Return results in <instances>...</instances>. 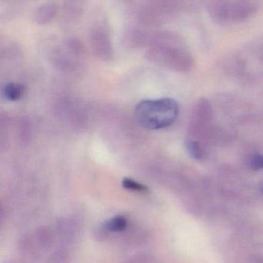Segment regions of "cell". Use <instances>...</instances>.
<instances>
[{
    "label": "cell",
    "mask_w": 263,
    "mask_h": 263,
    "mask_svg": "<svg viewBox=\"0 0 263 263\" xmlns=\"http://www.w3.org/2000/svg\"><path fill=\"white\" fill-rule=\"evenodd\" d=\"M250 165L253 170H261L263 168V156L256 155L252 157L250 160Z\"/></svg>",
    "instance_id": "ac0fdd59"
},
{
    "label": "cell",
    "mask_w": 263,
    "mask_h": 263,
    "mask_svg": "<svg viewBox=\"0 0 263 263\" xmlns=\"http://www.w3.org/2000/svg\"><path fill=\"white\" fill-rule=\"evenodd\" d=\"M122 186L125 190H129L131 192H135L139 193H147L148 192V189L143 184L140 183L134 179H130V178H125L122 180Z\"/></svg>",
    "instance_id": "9a60e30c"
},
{
    "label": "cell",
    "mask_w": 263,
    "mask_h": 263,
    "mask_svg": "<svg viewBox=\"0 0 263 263\" xmlns=\"http://www.w3.org/2000/svg\"><path fill=\"white\" fill-rule=\"evenodd\" d=\"M87 0H64L63 12L65 18L71 23H77L84 15Z\"/></svg>",
    "instance_id": "ba28073f"
},
{
    "label": "cell",
    "mask_w": 263,
    "mask_h": 263,
    "mask_svg": "<svg viewBox=\"0 0 263 263\" xmlns=\"http://www.w3.org/2000/svg\"><path fill=\"white\" fill-rule=\"evenodd\" d=\"M88 40L93 54L98 60L112 61L114 57V45L109 29L105 25H94L90 29Z\"/></svg>",
    "instance_id": "3957f363"
},
{
    "label": "cell",
    "mask_w": 263,
    "mask_h": 263,
    "mask_svg": "<svg viewBox=\"0 0 263 263\" xmlns=\"http://www.w3.org/2000/svg\"><path fill=\"white\" fill-rule=\"evenodd\" d=\"M124 41L130 47L143 48L148 46V30L137 26H131L125 30Z\"/></svg>",
    "instance_id": "30bf717a"
},
{
    "label": "cell",
    "mask_w": 263,
    "mask_h": 263,
    "mask_svg": "<svg viewBox=\"0 0 263 263\" xmlns=\"http://www.w3.org/2000/svg\"><path fill=\"white\" fill-rule=\"evenodd\" d=\"M254 12V6L249 0H236L232 3L230 22L241 23L247 21Z\"/></svg>",
    "instance_id": "9c48e42d"
},
{
    "label": "cell",
    "mask_w": 263,
    "mask_h": 263,
    "mask_svg": "<svg viewBox=\"0 0 263 263\" xmlns=\"http://www.w3.org/2000/svg\"><path fill=\"white\" fill-rule=\"evenodd\" d=\"M24 86L19 83H9L3 88V95L9 101L20 100L24 93Z\"/></svg>",
    "instance_id": "7c38bea8"
},
{
    "label": "cell",
    "mask_w": 263,
    "mask_h": 263,
    "mask_svg": "<svg viewBox=\"0 0 263 263\" xmlns=\"http://www.w3.org/2000/svg\"><path fill=\"white\" fill-rule=\"evenodd\" d=\"M64 46L75 57H81L84 54V46L78 37H69L65 42Z\"/></svg>",
    "instance_id": "5bb4252c"
},
{
    "label": "cell",
    "mask_w": 263,
    "mask_h": 263,
    "mask_svg": "<svg viewBox=\"0 0 263 263\" xmlns=\"http://www.w3.org/2000/svg\"><path fill=\"white\" fill-rule=\"evenodd\" d=\"M148 233L144 230H134L127 235L125 243L128 247H137L143 245L148 240Z\"/></svg>",
    "instance_id": "4fadbf2b"
},
{
    "label": "cell",
    "mask_w": 263,
    "mask_h": 263,
    "mask_svg": "<svg viewBox=\"0 0 263 263\" xmlns=\"http://www.w3.org/2000/svg\"><path fill=\"white\" fill-rule=\"evenodd\" d=\"M231 0H205V7L213 23L224 26L230 22Z\"/></svg>",
    "instance_id": "5b68a950"
},
{
    "label": "cell",
    "mask_w": 263,
    "mask_h": 263,
    "mask_svg": "<svg viewBox=\"0 0 263 263\" xmlns=\"http://www.w3.org/2000/svg\"><path fill=\"white\" fill-rule=\"evenodd\" d=\"M128 224V219L125 216H117L105 222L100 228L106 235L110 233H120L126 230Z\"/></svg>",
    "instance_id": "8fae6325"
},
{
    "label": "cell",
    "mask_w": 263,
    "mask_h": 263,
    "mask_svg": "<svg viewBox=\"0 0 263 263\" xmlns=\"http://www.w3.org/2000/svg\"><path fill=\"white\" fill-rule=\"evenodd\" d=\"M54 232L46 227H40L24 239V247L27 250L45 251L50 248L54 243Z\"/></svg>",
    "instance_id": "277c9868"
},
{
    "label": "cell",
    "mask_w": 263,
    "mask_h": 263,
    "mask_svg": "<svg viewBox=\"0 0 263 263\" xmlns=\"http://www.w3.org/2000/svg\"><path fill=\"white\" fill-rule=\"evenodd\" d=\"M60 12V7L55 2H47L39 6L34 11L32 18L39 26H45L54 21Z\"/></svg>",
    "instance_id": "8992f818"
},
{
    "label": "cell",
    "mask_w": 263,
    "mask_h": 263,
    "mask_svg": "<svg viewBox=\"0 0 263 263\" xmlns=\"http://www.w3.org/2000/svg\"><path fill=\"white\" fill-rule=\"evenodd\" d=\"M78 233V225L74 219L65 218L57 222L55 233L63 243H72L77 238Z\"/></svg>",
    "instance_id": "52a82bcc"
},
{
    "label": "cell",
    "mask_w": 263,
    "mask_h": 263,
    "mask_svg": "<svg viewBox=\"0 0 263 263\" xmlns=\"http://www.w3.org/2000/svg\"><path fill=\"white\" fill-rule=\"evenodd\" d=\"M152 260V257L149 255L138 254L130 258L124 263H151Z\"/></svg>",
    "instance_id": "e0dca14e"
},
{
    "label": "cell",
    "mask_w": 263,
    "mask_h": 263,
    "mask_svg": "<svg viewBox=\"0 0 263 263\" xmlns=\"http://www.w3.org/2000/svg\"><path fill=\"white\" fill-rule=\"evenodd\" d=\"M262 193H263V188H262Z\"/></svg>",
    "instance_id": "ffe728a7"
},
{
    "label": "cell",
    "mask_w": 263,
    "mask_h": 263,
    "mask_svg": "<svg viewBox=\"0 0 263 263\" xmlns=\"http://www.w3.org/2000/svg\"><path fill=\"white\" fill-rule=\"evenodd\" d=\"M124 2H125V3H129V2L133 1V0H123Z\"/></svg>",
    "instance_id": "d6986e66"
},
{
    "label": "cell",
    "mask_w": 263,
    "mask_h": 263,
    "mask_svg": "<svg viewBox=\"0 0 263 263\" xmlns=\"http://www.w3.org/2000/svg\"><path fill=\"white\" fill-rule=\"evenodd\" d=\"M145 55L153 63L176 70H188L193 65L192 57L183 47L182 37L171 31L161 30L155 43L148 47Z\"/></svg>",
    "instance_id": "6da1fadb"
},
{
    "label": "cell",
    "mask_w": 263,
    "mask_h": 263,
    "mask_svg": "<svg viewBox=\"0 0 263 263\" xmlns=\"http://www.w3.org/2000/svg\"><path fill=\"white\" fill-rule=\"evenodd\" d=\"M178 114L177 102L170 98L143 100L134 109V117L137 123L148 130L168 127L174 123Z\"/></svg>",
    "instance_id": "7a4b0ae2"
},
{
    "label": "cell",
    "mask_w": 263,
    "mask_h": 263,
    "mask_svg": "<svg viewBox=\"0 0 263 263\" xmlns=\"http://www.w3.org/2000/svg\"><path fill=\"white\" fill-rule=\"evenodd\" d=\"M186 148L189 154L194 159H201L204 157L205 153L199 142H196V141H188L186 142Z\"/></svg>",
    "instance_id": "2e32d148"
}]
</instances>
